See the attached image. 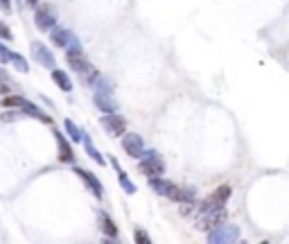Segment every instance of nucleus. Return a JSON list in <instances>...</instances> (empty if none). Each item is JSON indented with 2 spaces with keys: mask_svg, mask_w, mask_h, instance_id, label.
Instances as JSON below:
<instances>
[{
  "mask_svg": "<svg viewBox=\"0 0 289 244\" xmlns=\"http://www.w3.org/2000/svg\"><path fill=\"white\" fill-rule=\"evenodd\" d=\"M149 186H152V190L156 192V195L165 197V199H170V201H179V204H181L183 197H186V192H183L174 181L163 179V176H154V179H149Z\"/></svg>",
  "mask_w": 289,
  "mask_h": 244,
  "instance_id": "f257e3e1",
  "label": "nucleus"
},
{
  "mask_svg": "<svg viewBox=\"0 0 289 244\" xmlns=\"http://www.w3.org/2000/svg\"><path fill=\"white\" fill-rule=\"evenodd\" d=\"M138 170H140L145 176L154 179V176H163V174H165V163H163V158L158 156L156 151H147V154H142V156H140Z\"/></svg>",
  "mask_w": 289,
  "mask_h": 244,
  "instance_id": "f03ea898",
  "label": "nucleus"
},
{
  "mask_svg": "<svg viewBox=\"0 0 289 244\" xmlns=\"http://www.w3.org/2000/svg\"><path fill=\"white\" fill-rule=\"evenodd\" d=\"M240 238V229L233 224H219L217 229L208 231V242L210 244H226V242H237Z\"/></svg>",
  "mask_w": 289,
  "mask_h": 244,
  "instance_id": "7ed1b4c3",
  "label": "nucleus"
},
{
  "mask_svg": "<svg viewBox=\"0 0 289 244\" xmlns=\"http://www.w3.org/2000/svg\"><path fill=\"white\" fill-rule=\"evenodd\" d=\"M228 199H230V188H228V186H221V188H217V190H212L208 199L201 201L199 208H196V213L201 215V213H208V210L221 208V206H224Z\"/></svg>",
  "mask_w": 289,
  "mask_h": 244,
  "instance_id": "20e7f679",
  "label": "nucleus"
},
{
  "mask_svg": "<svg viewBox=\"0 0 289 244\" xmlns=\"http://www.w3.org/2000/svg\"><path fill=\"white\" fill-rule=\"evenodd\" d=\"M226 222V208L221 206V208H215V210H208V213H201L199 220H196V229L201 231H212L217 229L219 224H224Z\"/></svg>",
  "mask_w": 289,
  "mask_h": 244,
  "instance_id": "39448f33",
  "label": "nucleus"
},
{
  "mask_svg": "<svg viewBox=\"0 0 289 244\" xmlns=\"http://www.w3.org/2000/svg\"><path fill=\"white\" fill-rule=\"evenodd\" d=\"M122 149L131 158H140L145 154V140L138 133H122Z\"/></svg>",
  "mask_w": 289,
  "mask_h": 244,
  "instance_id": "423d86ee",
  "label": "nucleus"
},
{
  "mask_svg": "<svg viewBox=\"0 0 289 244\" xmlns=\"http://www.w3.org/2000/svg\"><path fill=\"white\" fill-rule=\"evenodd\" d=\"M102 127H104V131H108L111 136H122V133L127 131V120H124L122 116H118V113H106V116L102 118Z\"/></svg>",
  "mask_w": 289,
  "mask_h": 244,
  "instance_id": "0eeeda50",
  "label": "nucleus"
},
{
  "mask_svg": "<svg viewBox=\"0 0 289 244\" xmlns=\"http://www.w3.org/2000/svg\"><path fill=\"white\" fill-rule=\"evenodd\" d=\"M66 61H68V66L73 70H77V73H89L91 70V61L86 59V54H84L82 50H68Z\"/></svg>",
  "mask_w": 289,
  "mask_h": 244,
  "instance_id": "6e6552de",
  "label": "nucleus"
},
{
  "mask_svg": "<svg viewBox=\"0 0 289 244\" xmlns=\"http://www.w3.org/2000/svg\"><path fill=\"white\" fill-rule=\"evenodd\" d=\"M75 172H77V176H82L84 183H86V186H89L91 190L95 192V197H97V199H102V192H104V190H102V183H99V181L95 179V174H91V172H86V170H79V167H77Z\"/></svg>",
  "mask_w": 289,
  "mask_h": 244,
  "instance_id": "1a4fd4ad",
  "label": "nucleus"
},
{
  "mask_svg": "<svg viewBox=\"0 0 289 244\" xmlns=\"http://www.w3.org/2000/svg\"><path fill=\"white\" fill-rule=\"evenodd\" d=\"M57 142H59V161L73 163L75 161V154H73V147L68 145V140H66L61 133H57Z\"/></svg>",
  "mask_w": 289,
  "mask_h": 244,
  "instance_id": "9d476101",
  "label": "nucleus"
},
{
  "mask_svg": "<svg viewBox=\"0 0 289 244\" xmlns=\"http://www.w3.org/2000/svg\"><path fill=\"white\" fill-rule=\"evenodd\" d=\"M95 102H97V107L102 109L104 113H115V109H118L115 100L108 98V95H104V93H97V95H95Z\"/></svg>",
  "mask_w": 289,
  "mask_h": 244,
  "instance_id": "9b49d317",
  "label": "nucleus"
},
{
  "mask_svg": "<svg viewBox=\"0 0 289 244\" xmlns=\"http://www.w3.org/2000/svg\"><path fill=\"white\" fill-rule=\"evenodd\" d=\"M118 179H120V186H122V188H124V190H127V192H129V195H136V192H138V188H136V186H133V181H131V179H129V176H127V174H124V172H122V170H118Z\"/></svg>",
  "mask_w": 289,
  "mask_h": 244,
  "instance_id": "f8f14e48",
  "label": "nucleus"
},
{
  "mask_svg": "<svg viewBox=\"0 0 289 244\" xmlns=\"http://www.w3.org/2000/svg\"><path fill=\"white\" fill-rule=\"evenodd\" d=\"M52 79H54L57 84H59V86L64 88V91H70V88H73V84H70L68 75L61 73V70H54V73H52Z\"/></svg>",
  "mask_w": 289,
  "mask_h": 244,
  "instance_id": "ddd939ff",
  "label": "nucleus"
},
{
  "mask_svg": "<svg viewBox=\"0 0 289 244\" xmlns=\"http://www.w3.org/2000/svg\"><path fill=\"white\" fill-rule=\"evenodd\" d=\"M99 220H102V229H104V233L111 235V238H115V235H118V229H115V224H113L111 217H108V215H102Z\"/></svg>",
  "mask_w": 289,
  "mask_h": 244,
  "instance_id": "4468645a",
  "label": "nucleus"
},
{
  "mask_svg": "<svg viewBox=\"0 0 289 244\" xmlns=\"http://www.w3.org/2000/svg\"><path fill=\"white\" fill-rule=\"evenodd\" d=\"M2 107H27L23 98H16V95H9V98L2 100Z\"/></svg>",
  "mask_w": 289,
  "mask_h": 244,
  "instance_id": "2eb2a0df",
  "label": "nucleus"
},
{
  "mask_svg": "<svg viewBox=\"0 0 289 244\" xmlns=\"http://www.w3.org/2000/svg\"><path fill=\"white\" fill-rule=\"evenodd\" d=\"M133 240H136V244H149L152 240H149V235L145 233L142 229H136V233H133Z\"/></svg>",
  "mask_w": 289,
  "mask_h": 244,
  "instance_id": "dca6fc26",
  "label": "nucleus"
},
{
  "mask_svg": "<svg viewBox=\"0 0 289 244\" xmlns=\"http://www.w3.org/2000/svg\"><path fill=\"white\" fill-rule=\"evenodd\" d=\"M52 39H54V43L57 45H66V41H68V34H66L64 29H57L52 34Z\"/></svg>",
  "mask_w": 289,
  "mask_h": 244,
  "instance_id": "f3484780",
  "label": "nucleus"
},
{
  "mask_svg": "<svg viewBox=\"0 0 289 244\" xmlns=\"http://www.w3.org/2000/svg\"><path fill=\"white\" fill-rule=\"evenodd\" d=\"M86 151H89V154H91V156H93V158H95V161H97V163H99V165H104V158H102V156H99V151H97V149H95V147H93V145H91V142H86Z\"/></svg>",
  "mask_w": 289,
  "mask_h": 244,
  "instance_id": "a211bd4d",
  "label": "nucleus"
},
{
  "mask_svg": "<svg viewBox=\"0 0 289 244\" xmlns=\"http://www.w3.org/2000/svg\"><path fill=\"white\" fill-rule=\"evenodd\" d=\"M66 129H68V133H70V136H73V140H79V131H77V127H75V124H73V122H66Z\"/></svg>",
  "mask_w": 289,
  "mask_h": 244,
  "instance_id": "6ab92c4d",
  "label": "nucleus"
},
{
  "mask_svg": "<svg viewBox=\"0 0 289 244\" xmlns=\"http://www.w3.org/2000/svg\"><path fill=\"white\" fill-rule=\"evenodd\" d=\"M30 2H36V0H30Z\"/></svg>",
  "mask_w": 289,
  "mask_h": 244,
  "instance_id": "aec40b11",
  "label": "nucleus"
}]
</instances>
